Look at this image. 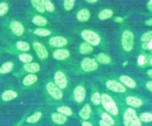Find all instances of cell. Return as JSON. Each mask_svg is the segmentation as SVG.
I'll return each instance as SVG.
<instances>
[{
    "instance_id": "cell-1",
    "label": "cell",
    "mask_w": 152,
    "mask_h": 126,
    "mask_svg": "<svg viewBox=\"0 0 152 126\" xmlns=\"http://www.w3.org/2000/svg\"><path fill=\"white\" fill-rule=\"evenodd\" d=\"M101 104L104 109L113 115H116L119 113L118 108L115 102L112 97L107 93L101 95Z\"/></svg>"
},
{
    "instance_id": "cell-2",
    "label": "cell",
    "mask_w": 152,
    "mask_h": 126,
    "mask_svg": "<svg viewBox=\"0 0 152 126\" xmlns=\"http://www.w3.org/2000/svg\"><path fill=\"white\" fill-rule=\"evenodd\" d=\"M124 123L125 126H141V122L138 117L135 111L128 108L124 114Z\"/></svg>"
},
{
    "instance_id": "cell-3",
    "label": "cell",
    "mask_w": 152,
    "mask_h": 126,
    "mask_svg": "<svg viewBox=\"0 0 152 126\" xmlns=\"http://www.w3.org/2000/svg\"><path fill=\"white\" fill-rule=\"evenodd\" d=\"M134 35L132 31L125 30L124 31L121 38V44L123 49L127 52L131 51L133 49Z\"/></svg>"
},
{
    "instance_id": "cell-4",
    "label": "cell",
    "mask_w": 152,
    "mask_h": 126,
    "mask_svg": "<svg viewBox=\"0 0 152 126\" xmlns=\"http://www.w3.org/2000/svg\"><path fill=\"white\" fill-rule=\"evenodd\" d=\"M81 37L86 43L93 46H97L101 40L99 34L88 30H83L81 32Z\"/></svg>"
},
{
    "instance_id": "cell-5",
    "label": "cell",
    "mask_w": 152,
    "mask_h": 126,
    "mask_svg": "<svg viewBox=\"0 0 152 126\" xmlns=\"http://www.w3.org/2000/svg\"><path fill=\"white\" fill-rule=\"evenodd\" d=\"M81 67L85 72H92L97 69L98 64L94 59L84 58L81 62Z\"/></svg>"
},
{
    "instance_id": "cell-6",
    "label": "cell",
    "mask_w": 152,
    "mask_h": 126,
    "mask_svg": "<svg viewBox=\"0 0 152 126\" xmlns=\"http://www.w3.org/2000/svg\"><path fill=\"white\" fill-rule=\"evenodd\" d=\"M46 90L48 93L55 99L59 100L63 97V93L61 89L52 82H49L46 85Z\"/></svg>"
},
{
    "instance_id": "cell-7",
    "label": "cell",
    "mask_w": 152,
    "mask_h": 126,
    "mask_svg": "<svg viewBox=\"0 0 152 126\" xmlns=\"http://www.w3.org/2000/svg\"><path fill=\"white\" fill-rule=\"evenodd\" d=\"M33 47L39 58L40 59H46L48 58L49 53L43 44L39 42H34L33 43Z\"/></svg>"
},
{
    "instance_id": "cell-8",
    "label": "cell",
    "mask_w": 152,
    "mask_h": 126,
    "mask_svg": "<svg viewBox=\"0 0 152 126\" xmlns=\"http://www.w3.org/2000/svg\"><path fill=\"white\" fill-rule=\"evenodd\" d=\"M55 84L61 89H65L67 86V79L65 74L61 71H57L54 75Z\"/></svg>"
},
{
    "instance_id": "cell-9",
    "label": "cell",
    "mask_w": 152,
    "mask_h": 126,
    "mask_svg": "<svg viewBox=\"0 0 152 126\" xmlns=\"http://www.w3.org/2000/svg\"><path fill=\"white\" fill-rule=\"evenodd\" d=\"M106 85L107 89L115 92L124 93L126 91L125 87L122 84L114 80H109Z\"/></svg>"
},
{
    "instance_id": "cell-10",
    "label": "cell",
    "mask_w": 152,
    "mask_h": 126,
    "mask_svg": "<svg viewBox=\"0 0 152 126\" xmlns=\"http://www.w3.org/2000/svg\"><path fill=\"white\" fill-rule=\"evenodd\" d=\"M10 28L13 34L17 36H21L24 31L23 25L19 21H13L10 24Z\"/></svg>"
},
{
    "instance_id": "cell-11",
    "label": "cell",
    "mask_w": 152,
    "mask_h": 126,
    "mask_svg": "<svg viewBox=\"0 0 152 126\" xmlns=\"http://www.w3.org/2000/svg\"><path fill=\"white\" fill-rule=\"evenodd\" d=\"M49 44L54 47H62L67 44V40L62 36H55L49 40Z\"/></svg>"
},
{
    "instance_id": "cell-12",
    "label": "cell",
    "mask_w": 152,
    "mask_h": 126,
    "mask_svg": "<svg viewBox=\"0 0 152 126\" xmlns=\"http://www.w3.org/2000/svg\"><path fill=\"white\" fill-rule=\"evenodd\" d=\"M86 97V90L82 86H77L74 91V98L77 102H83Z\"/></svg>"
},
{
    "instance_id": "cell-13",
    "label": "cell",
    "mask_w": 152,
    "mask_h": 126,
    "mask_svg": "<svg viewBox=\"0 0 152 126\" xmlns=\"http://www.w3.org/2000/svg\"><path fill=\"white\" fill-rule=\"evenodd\" d=\"M125 102L127 105L134 108L140 107L143 104L142 101L141 99L137 97L132 96H127L125 99Z\"/></svg>"
},
{
    "instance_id": "cell-14",
    "label": "cell",
    "mask_w": 152,
    "mask_h": 126,
    "mask_svg": "<svg viewBox=\"0 0 152 126\" xmlns=\"http://www.w3.org/2000/svg\"><path fill=\"white\" fill-rule=\"evenodd\" d=\"M69 56V52L66 49H58L54 51L53 56L54 59L58 60H62L68 58Z\"/></svg>"
},
{
    "instance_id": "cell-15",
    "label": "cell",
    "mask_w": 152,
    "mask_h": 126,
    "mask_svg": "<svg viewBox=\"0 0 152 126\" xmlns=\"http://www.w3.org/2000/svg\"><path fill=\"white\" fill-rule=\"evenodd\" d=\"M90 17V12L87 9L84 8L78 11L77 13V18L80 22L87 21Z\"/></svg>"
},
{
    "instance_id": "cell-16",
    "label": "cell",
    "mask_w": 152,
    "mask_h": 126,
    "mask_svg": "<svg viewBox=\"0 0 152 126\" xmlns=\"http://www.w3.org/2000/svg\"><path fill=\"white\" fill-rule=\"evenodd\" d=\"M51 118L55 123L59 125H62L67 121L66 117L59 112L53 113L51 115Z\"/></svg>"
},
{
    "instance_id": "cell-17",
    "label": "cell",
    "mask_w": 152,
    "mask_h": 126,
    "mask_svg": "<svg viewBox=\"0 0 152 126\" xmlns=\"http://www.w3.org/2000/svg\"><path fill=\"white\" fill-rule=\"evenodd\" d=\"M91 109V107L88 104H86L80 109L79 112V116L83 119L86 120L90 118Z\"/></svg>"
},
{
    "instance_id": "cell-18",
    "label": "cell",
    "mask_w": 152,
    "mask_h": 126,
    "mask_svg": "<svg viewBox=\"0 0 152 126\" xmlns=\"http://www.w3.org/2000/svg\"><path fill=\"white\" fill-rule=\"evenodd\" d=\"M119 79L122 83H124L125 85H126L128 88H134L137 85L136 82L134 80V79H132L128 76L122 75L119 77Z\"/></svg>"
},
{
    "instance_id": "cell-19",
    "label": "cell",
    "mask_w": 152,
    "mask_h": 126,
    "mask_svg": "<svg viewBox=\"0 0 152 126\" xmlns=\"http://www.w3.org/2000/svg\"><path fill=\"white\" fill-rule=\"evenodd\" d=\"M17 93L12 90H7L2 94V99L4 101H10L17 97Z\"/></svg>"
},
{
    "instance_id": "cell-20",
    "label": "cell",
    "mask_w": 152,
    "mask_h": 126,
    "mask_svg": "<svg viewBox=\"0 0 152 126\" xmlns=\"http://www.w3.org/2000/svg\"><path fill=\"white\" fill-rule=\"evenodd\" d=\"M24 69L28 72L33 73L39 72L40 69V67L37 63H29L24 66Z\"/></svg>"
},
{
    "instance_id": "cell-21",
    "label": "cell",
    "mask_w": 152,
    "mask_h": 126,
    "mask_svg": "<svg viewBox=\"0 0 152 126\" xmlns=\"http://www.w3.org/2000/svg\"><path fill=\"white\" fill-rule=\"evenodd\" d=\"M37 80V76L34 74H29L26 75L23 80V84L25 86H30L34 84Z\"/></svg>"
},
{
    "instance_id": "cell-22",
    "label": "cell",
    "mask_w": 152,
    "mask_h": 126,
    "mask_svg": "<svg viewBox=\"0 0 152 126\" xmlns=\"http://www.w3.org/2000/svg\"><path fill=\"white\" fill-rule=\"evenodd\" d=\"M96 60L102 64H109L111 62L110 57L104 53H101L97 54L96 57Z\"/></svg>"
},
{
    "instance_id": "cell-23",
    "label": "cell",
    "mask_w": 152,
    "mask_h": 126,
    "mask_svg": "<svg viewBox=\"0 0 152 126\" xmlns=\"http://www.w3.org/2000/svg\"><path fill=\"white\" fill-rule=\"evenodd\" d=\"M113 11L110 9H104L98 14V17L100 20H106L110 18L113 15Z\"/></svg>"
},
{
    "instance_id": "cell-24",
    "label": "cell",
    "mask_w": 152,
    "mask_h": 126,
    "mask_svg": "<svg viewBox=\"0 0 152 126\" xmlns=\"http://www.w3.org/2000/svg\"><path fill=\"white\" fill-rule=\"evenodd\" d=\"M93 50V48L91 45L87 43H83L80 44L79 47V51L81 54H86L90 53Z\"/></svg>"
},
{
    "instance_id": "cell-25",
    "label": "cell",
    "mask_w": 152,
    "mask_h": 126,
    "mask_svg": "<svg viewBox=\"0 0 152 126\" xmlns=\"http://www.w3.org/2000/svg\"><path fill=\"white\" fill-rule=\"evenodd\" d=\"M32 22L34 24L39 26H44L45 25L48 21L47 20L40 15H36L32 19Z\"/></svg>"
},
{
    "instance_id": "cell-26",
    "label": "cell",
    "mask_w": 152,
    "mask_h": 126,
    "mask_svg": "<svg viewBox=\"0 0 152 126\" xmlns=\"http://www.w3.org/2000/svg\"><path fill=\"white\" fill-rule=\"evenodd\" d=\"M13 67V63L11 62H7L0 67V73L4 74L10 72Z\"/></svg>"
},
{
    "instance_id": "cell-27",
    "label": "cell",
    "mask_w": 152,
    "mask_h": 126,
    "mask_svg": "<svg viewBox=\"0 0 152 126\" xmlns=\"http://www.w3.org/2000/svg\"><path fill=\"white\" fill-rule=\"evenodd\" d=\"M32 6L39 12L43 13L45 12V9L42 4V1L40 0H32L31 1Z\"/></svg>"
},
{
    "instance_id": "cell-28",
    "label": "cell",
    "mask_w": 152,
    "mask_h": 126,
    "mask_svg": "<svg viewBox=\"0 0 152 126\" xmlns=\"http://www.w3.org/2000/svg\"><path fill=\"white\" fill-rule=\"evenodd\" d=\"M42 117V112H36L34 114L30 115L26 119V121L28 123L34 124L39 121Z\"/></svg>"
},
{
    "instance_id": "cell-29",
    "label": "cell",
    "mask_w": 152,
    "mask_h": 126,
    "mask_svg": "<svg viewBox=\"0 0 152 126\" xmlns=\"http://www.w3.org/2000/svg\"><path fill=\"white\" fill-rule=\"evenodd\" d=\"M34 34L41 37H46L50 35L51 31L48 29L39 28L36 29L34 31Z\"/></svg>"
},
{
    "instance_id": "cell-30",
    "label": "cell",
    "mask_w": 152,
    "mask_h": 126,
    "mask_svg": "<svg viewBox=\"0 0 152 126\" xmlns=\"http://www.w3.org/2000/svg\"><path fill=\"white\" fill-rule=\"evenodd\" d=\"M16 47L18 50L23 51H26L30 49V45L28 43L23 41H18L16 44Z\"/></svg>"
},
{
    "instance_id": "cell-31",
    "label": "cell",
    "mask_w": 152,
    "mask_h": 126,
    "mask_svg": "<svg viewBox=\"0 0 152 126\" xmlns=\"http://www.w3.org/2000/svg\"><path fill=\"white\" fill-rule=\"evenodd\" d=\"M57 111L59 113L62 114L65 116H71L72 114V112L71 108L66 106H60L57 108Z\"/></svg>"
},
{
    "instance_id": "cell-32",
    "label": "cell",
    "mask_w": 152,
    "mask_h": 126,
    "mask_svg": "<svg viewBox=\"0 0 152 126\" xmlns=\"http://www.w3.org/2000/svg\"><path fill=\"white\" fill-rule=\"evenodd\" d=\"M19 60L26 64L30 63L33 60V57L27 53H21L18 56Z\"/></svg>"
},
{
    "instance_id": "cell-33",
    "label": "cell",
    "mask_w": 152,
    "mask_h": 126,
    "mask_svg": "<svg viewBox=\"0 0 152 126\" xmlns=\"http://www.w3.org/2000/svg\"><path fill=\"white\" fill-rule=\"evenodd\" d=\"M141 121L144 122H150L152 121V114L150 112H143L138 117Z\"/></svg>"
},
{
    "instance_id": "cell-34",
    "label": "cell",
    "mask_w": 152,
    "mask_h": 126,
    "mask_svg": "<svg viewBox=\"0 0 152 126\" xmlns=\"http://www.w3.org/2000/svg\"><path fill=\"white\" fill-rule=\"evenodd\" d=\"M42 4L44 6L45 10L48 11V12H52L55 10V7L53 4L49 0H42Z\"/></svg>"
},
{
    "instance_id": "cell-35",
    "label": "cell",
    "mask_w": 152,
    "mask_h": 126,
    "mask_svg": "<svg viewBox=\"0 0 152 126\" xmlns=\"http://www.w3.org/2000/svg\"><path fill=\"white\" fill-rule=\"evenodd\" d=\"M91 101L94 105H99L101 103V95L99 92H94L91 97Z\"/></svg>"
},
{
    "instance_id": "cell-36",
    "label": "cell",
    "mask_w": 152,
    "mask_h": 126,
    "mask_svg": "<svg viewBox=\"0 0 152 126\" xmlns=\"http://www.w3.org/2000/svg\"><path fill=\"white\" fill-rule=\"evenodd\" d=\"M102 120L110 124L111 125H113L115 124L114 119L111 117V116L109 114L106 112H103L102 114Z\"/></svg>"
},
{
    "instance_id": "cell-37",
    "label": "cell",
    "mask_w": 152,
    "mask_h": 126,
    "mask_svg": "<svg viewBox=\"0 0 152 126\" xmlns=\"http://www.w3.org/2000/svg\"><path fill=\"white\" fill-rule=\"evenodd\" d=\"M152 40V30L144 33L141 37V40L144 43H148Z\"/></svg>"
},
{
    "instance_id": "cell-38",
    "label": "cell",
    "mask_w": 152,
    "mask_h": 126,
    "mask_svg": "<svg viewBox=\"0 0 152 126\" xmlns=\"http://www.w3.org/2000/svg\"><path fill=\"white\" fill-rule=\"evenodd\" d=\"M74 0H65L64 1V8L66 11H70L74 7Z\"/></svg>"
},
{
    "instance_id": "cell-39",
    "label": "cell",
    "mask_w": 152,
    "mask_h": 126,
    "mask_svg": "<svg viewBox=\"0 0 152 126\" xmlns=\"http://www.w3.org/2000/svg\"><path fill=\"white\" fill-rule=\"evenodd\" d=\"M8 11V5L6 2L0 3V16H3Z\"/></svg>"
},
{
    "instance_id": "cell-40",
    "label": "cell",
    "mask_w": 152,
    "mask_h": 126,
    "mask_svg": "<svg viewBox=\"0 0 152 126\" xmlns=\"http://www.w3.org/2000/svg\"><path fill=\"white\" fill-rule=\"evenodd\" d=\"M142 47L144 49L152 50V40L148 43H143L142 44Z\"/></svg>"
},
{
    "instance_id": "cell-41",
    "label": "cell",
    "mask_w": 152,
    "mask_h": 126,
    "mask_svg": "<svg viewBox=\"0 0 152 126\" xmlns=\"http://www.w3.org/2000/svg\"><path fill=\"white\" fill-rule=\"evenodd\" d=\"M145 63V57L143 55H140L138 58V63L139 65H143Z\"/></svg>"
},
{
    "instance_id": "cell-42",
    "label": "cell",
    "mask_w": 152,
    "mask_h": 126,
    "mask_svg": "<svg viewBox=\"0 0 152 126\" xmlns=\"http://www.w3.org/2000/svg\"><path fill=\"white\" fill-rule=\"evenodd\" d=\"M145 86L147 87V88L151 92H152V80H150V81H148L146 84H145Z\"/></svg>"
},
{
    "instance_id": "cell-43",
    "label": "cell",
    "mask_w": 152,
    "mask_h": 126,
    "mask_svg": "<svg viewBox=\"0 0 152 126\" xmlns=\"http://www.w3.org/2000/svg\"><path fill=\"white\" fill-rule=\"evenodd\" d=\"M115 21L116 22H118V23H121L123 22L124 21V18L122 17H115V19H114Z\"/></svg>"
},
{
    "instance_id": "cell-44",
    "label": "cell",
    "mask_w": 152,
    "mask_h": 126,
    "mask_svg": "<svg viewBox=\"0 0 152 126\" xmlns=\"http://www.w3.org/2000/svg\"><path fill=\"white\" fill-rule=\"evenodd\" d=\"M99 125H100V126H112V125H111L110 124H108V123L104 122V121H103V120H100V121H99Z\"/></svg>"
},
{
    "instance_id": "cell-45",
    "label": "cell",
    "mask_w": 152,
    "mask_h": 126,
    "mask_svg": "<svg viewBox=\"0 0 152 126\" xmlns=\"http://www.w3.org/2000/svg\"><path fill=\"white\" fill-rule=\"evenodd\" d=\"M147 6L148 10L152 12V0H150L148 2Z\"/></svg>"
},
{
    "instance_id": "cell-46",
    "label": "cell",
    "mask_w": 152,
    "mask_h": 126,
    "mask_svg": "<svg viewBox=\"0 0 152 126\" xmlns=\"http://www.w3.org/2000/svg\"><path fill=\"white\" fill-rule=\"evenodd\" d=\"M145 24L147 25H148V26H151L152 27V18L147 20L145 21Z\"/></svg>"
},
{
    "instance_id": "cell-47",
    "label": "cell",
    "mask_w": 152,
    "mask_h": 126,
    "mask_svg": "<svg viewBox=\"0 0 152 126\" xmlns=\"http://www.w3.org/2000/svg\"><path fill=\"white\" fill-rule=\"evenodd\" d=\"M82 126H93V125L91 124V122H88V121H83L81 124Z\"/></svg>"
},
{
    "instance_id": "cell-48",
    "label": "cell",
    "mask_w": 152,
    "mask_h": 126,
    "mask_svg": "<svg viewBox=\"0 0 152 126\" xmlns=\"http://www.w3.org/2000/svg\"><path fill=\"white\" fill-rule=\"evenodd\" d=\"M147 75H148L149 77H150L152 78V69L148 70L147 71Z\"/></svg>"
},
{
    "instance_id": "cell-49",
    "label": "cell",
    "mask_w": 152,
    "mask_h": 126,
    "mask_svg": "<svg viewBox=\"0 0 152 126\" xmlns=\"http://www.w3.org/2000/svg\"><path fill=\"white\" fill-rule=\"evenodd\" d=\"M86 2L88 3H90V4H94V3L97 2V0H87Z\"/></svg>"
},
{
    "instance_id": "cell-50",
    "label": "cell",
    "mask_w": 152,
    "mask_h": 126,
    "mask_svg": "<svg viewBox=\"0 0 152 126\" xmlns=\"http://www.w3.org/2000/svg\"><path fill=\"white\" fill-rule=\"evenodd\" d=\"M127 64H128V62L126 61V62H125L123 64V66H125L127 65Z\"/></svg>"
},
{
    "instance_id": "cell-51",
    "label": "cell",
    "mask_w": 152,
    "mask_h": 126,
    "mask_svg": "<svg viewBox=\"0 0 152 126\" xmlns=\"http://www.w3.org/2000/svg\"><path fill=\"white\" fill-rule=\"evenodd\" d=\"M150 63H151V64H152V57H151V60H150Z\"/></svg>"
}]
</instances>
